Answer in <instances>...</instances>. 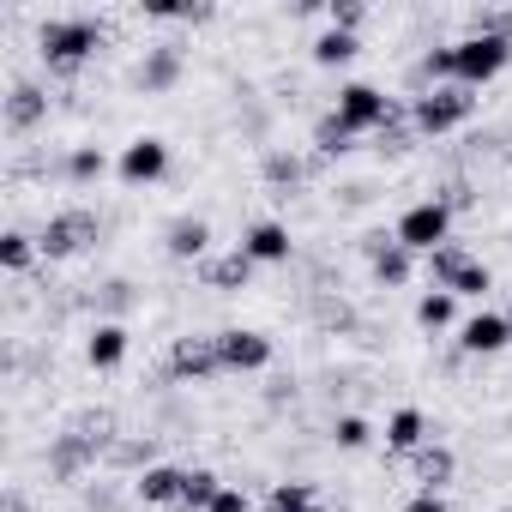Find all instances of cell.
<instances>
[{"label": "cell", "instance_id": "1", "mask_svg": "<svg viewBox=\"0 0 512 512\" xmlns=\"http://www.w3.org/2000/svg\"><path fill=\"white\" fill-rule=\"evenodd\" d=\"M37 49H43V61H49L55 73H79V67L103 49V25H97V19H49V25L37 31Z\"/></svg>", "mask_w": 512, "mask_h": 512}, {"label": "cell", "instance_id": "2", "mask_svg": "<svg viewBox=\"0 0 512 512\" xmlns=\"http://www.w3.org/2000/svg\"><path fill=\"white\" fill-rule=\"evenodd\" d=\"M398 247H410V253H422V260H428V253L434 247H446V235H452V205L446 199H416L404 217H398Z\"/></svg>", "mask_w": 512, "mask_h": 512}, {"label": "cell", "instance_id": "3", "mask_svg": "<svg viewBox=\"0 0 512 512\" xmlns=\"http://www.w3.org/2000/svg\"><path fill=\"white\" fill-rule=\"evenodd\" d=\"M470 115H476V91H464V85H434V91H422L416 109H410L416 133H452V127H464Z\"/></svg>", "mask_w": 512, "mask_h": 512}, {"label": "cell", "instance_id": "4", "mask_svg": "<svg viewBox=\"0 0 512 512\" xmlns=\"http://www.w3.org/2000/svg\"><path fill=\"white\" fill-rule=\"evenodd\" d=\"M452 49H458V85L464 91H482L512 67V37H464Z\"/></svg>", "mask_w": 512, "mask_h": 512}, {"label": "cell", "instance_id": "5", "mask_svg": "<svg viewBox=\"0 0 512 512\" xmlns=\"http://www.w3.org/2000/svg\"><path fill=\"white\" fill-rule=\"evenodd\" d=\"M350 133H380L398 109H392V97L380 91V85H362V79H350V85H338V109H332Z\"/></svg>", "mask_w": 512, "mask_h": 512}, {"label": "cell", "instance_id": "6", "mask_svg": "<svg viewBox=\"0 0 512 512\" xmlns=\"http://www.w3.org/2000/svg\"><path fill=\"white\" fill-rule=\"evenodd\" d=\"M115 175H121L127 187H151V181H163V175H169V145H163L157 133H139L133 145H121Z\"/></svg>", "mask_w": 512, "mask_h": 512}, {"label": "cell", "instance_id": "7", "mask_svg": "<svg viewBox=\"0 0 512 512\" xmlns=\"http://www.w3.org/2000/svg\"><path fill=\"white\" fill-rule=\"evenodd\" d=\"M217 356H223V374H260V368H272V338L229 326V332H217Z\"/></svg>", "mask_w": 512, "mask_h": 512}, {"label": "cell", "instance_id": "8", "mask_svg": "<svg viewBox=\"0 0 512 512\" xmlns=\"http://www.w3.org/2000/svg\"><path fill=\"white\" fill-rule=\"evenodd\" d=\"M85 241H97V217L91 211H55L43 223V235H37V247L49 253V260H73Z\"/></svg>", "mask_w": 512, "mask_h": 512}, {"label": "cell", "instance_id": "9", "mask_svg": "<svg viewBox=\"0 0 512 512\" xmlns=\"http://www.w3.org/2000/svg\"><path fill=\"white\" fill-rule=\"evenodd\" d=\"M506 344H512V314L482 308V314H470V320L458 326V350H464V356H500Z\"/></svg>", "mask_w": 512, "mask_h": 512}, {"label": "cell", "instance_id": "10", "mask_svg": "<svg viewBox=\"0 0 512 512\" xmlns=\"http://www.w3.org/2000/svg\"><path fill=\"white\" fill-rule=\"evenodd\" d=\"M290 247H296V241H290V229H284L278 217L253 223V229L241 235V253H247L253 266H284V260H290Z\"/></svg>", "mask_w": 512, "mask_h": 512}, {"label": "cell", "instance_id": "11", "mask_svg": "<svg viewBox=\"0 0 512 512\" xmlns=\"http://www.w3.org/2000/svg\"><path fill=\"white\" fill-rule=\"evenodd\" d=\"M368 260H374V278H380L386 290L410 284V272H416V253L398 247V235H368Z\"/></svg>", "mask_w": 512, "mask_h": 512}, {"label": "cell", "instance_id": "12", "mask_svg": "<svg viewBox=\"0 0 512 512\" xmlns=\"http://www.w3.org/2000/svg\"><path fill=\"white\" fill-rule=\"evenodd\" d=\"M163 247H169V260L205 266V253H211V223H205V217H175V223L163 229Z\"/></svg>", "mask_w": 512, "mask_h": 512}, {"label": "cell", "instance_id": "13", "mask_svg": "<svg viewBox=\"0 0 512 512\" xmlns=\"http://www.w3.org/2000/svg\"><path fill=\"white\" fill-rule=\"evenodd\" d=\"M127 350H133V332H127L121 320H97L91 338H85V362H91V368H121Z\"/></svg>", "mask_w": 512, "mask_h": 512}, {"label": "cell", "instance_id": "14", "mask_svg": "<svg viewBox=\"0 0 512 512\" xmlns=\"http://www.w3.org/2000/svg\"><path fill=\"white\" fill-rule=\"evenodd\" d=\"M169 368H175L181 380H211V374H223L217 338H181V344H175V356H169Z\"/></svg>", "mask_w": 512, "mask_h": 512}, {"label": "cell", "instance_id": "15", "mask_svg": "<svg viewBox=\"0 0 512 512\" xmlns=\"http://www.w3.org/2000/svg\"><path fill=\"white\" fill-rule=\"evenodd\" d=\"M181 482H187V470H175V464H145L133 488H139L145 506H181Z\"/></svg>", "mask_w": 512, "mask_h": 512}, {"label": "cell", "instance_id": "16", "mask_svg": "<svg viewBox=\"0 0 512 512\" xmlns=\"http://www.w3.org/2000/svg\"><path fill=\"white\" fill-rule=\"evenodd\" d=\"M386 446H392V452H422V446H428V416L410 410V404L392 410V416H386Z\"/></svg>", "mask_w": 512, "mask_h": 512}, {"label": "cell", "instance_id": "17", "mask_svg": "<svg viewBox=\"0 0 512 512\" xmlns=\"http://www.w3.org/2000/svg\"><path fill=\"white\" fill-rule=\"evenodd\" d=\"M199 278H205V290H241V284L253 278V260L235 247V253H217V260H205Z\"/></svg>", "mask_w": 512, "mask_h": 512}, {"label": "cell", "instance_id": "18", "mask_svg": "<svg viewBox=\"0 0 512 512\" xmlns=\"http://www.w3.org/2000/svg\"><path fill=\"white\" fill-rule=\"evenodd\" d=\"M43 115H49V97H43L37 85H13V97H7V127H13V133H31Z\"/></svg>", "mask_w": 512, "mask_h": 512}, {"label": "cell", "instance_id": "19", "mask_svg": "<svg viewBox=\"0 0 512 512\" xmlns=\"http://www.w3.org/2000/svg\"><path fill=\"white\" fill-rule=\"evenodd\" d=\"M410 458H416V476H422V488H434V494H440V488L452 482V470H458L452 446H434V440H428L422 452H410Z\"/></svg>", "mask_w": 512, "mask_h": 512}, {"label": "cell", "instance_id": "20", "mask_svg": "<svg viewBox=\"0 0 512 512\" xmlns=\"http://www.w3.org/2000/svg\"><path fill=\"white\" fill-rule=\"evenodd\" d=\"M356 55H362V43H356L350 31H332V25H326V31L314 37V67H350Z\"/></svg>", "mask_w": 512, "mask_h": 512}, {"label": "cell", "instance_id": "21", "mask_svg": "<svg viewBox=\"0 0 512 512\" xmlns=\"http://www.w3.org/2000/svg\"><path fill=\"white\" fill-rule=\"evenodd\" d=\"M458 320V296L452 290H422V302H416V326L422 332H446Z\"/></svg>", "mask_w": 512, "mask_h": 512}, {"label": "cell", "instance_id": "22", "mask_svg": "<svg viewBox=\"0 0 512 512\" xmlns=\"http://www.w3.org/2000/svg\"><path fill=\"white\" fill-rule=\"evenodd\" d=\"M175 79H181V49H151L145 67H139V85L145 91H169Z\"/></svg>", "mask_w": 512, "mask_h": 512}, {"label": "cell", "instance_id": "23", "mask_svg": "<svg viewBox=\"0 0 512 512\" xmlns=\"http://www.w3.org/2000/svg\"><path fill=\"white\" fill-rule=\"evenodd\" d=\"M217 494H223V476H217V470H187V482H181V512H211Z\"/></svg>", "mask_w": 512, "mask_h": 512}, {"label": "cell", "instance_id": "24", "mask_svg": "<svg viewBox=\"0 0 512 512\" xmlns=\"http://www.w3.org/2000/svg\"><path fill=\"white\" fill-rule=\"evenodd\" d=\"M470 266V253L458 247V241H446V247H434L428 253V278H434V290H452V278Z\"/></svg>", "mask_w": 512, "mask_h": 512}, {"label": "cell", "instance_id": "25", "mask_svg": "<svg viewBox=\"0 0 512 512\" xmlns=\"http://www.w3.org/2000/svg\"><path fill=\"white\" fill-rule=\"evenodd\" d=\"M266 512H314V482H272Z\"/></svg>", "mask_w": 512, "mask_h": 512}, {"label": "cell", "instance_id": "26", "mask_svg": "<svg viewBox=\"0 0 512 512\" xmlns=\"http://www.w3.org/2000/svg\"><path fill=\"white\" fill-rule=\"evenodd\" d=\"M37 253H43V247H37L25 229H7V235H0V266H7V272H31Z\"/></svg>", "mask_w": 512, "mask_h": 512}, {"label": "cell", "instance_id": "27", "mask_svg": "<svg viewBox=\"0 0 512 512\" xmlns=\"http://www.w3.org/2000/svg\"><path fill=\"white\" fill-rule=\"evenodd\" d=\"M350 139H356V133H350L338 115H320V127H314V151H320V157H344Z\"/></svg>", "mask_w": 512, "mask_h": 512}, {"label": "cell", "instance_id": "28", "mask_svg": "<svg viewBox=\"0 0 512 512\" xmlns=\"http://www.w3.org/2000/svg\"><path fill=\"white\" fill-rule=\"evenodd\" d=\"M103 169H109V157H103L97 145H79V151L67 157V181H79V187H85V181H103Z\"/></svg>", "mask_w": 512, "mask_h": 512}, {"label": "cell", "instance_id": "29", "mask_svg": "<svg viewBox=\"0 0 512 512\" xmlns=\"http://www.w3.org/2000/svg\"><path fill=\"white\" fill-rule=\"evenodd\" d=\"M332 440H338L344 452H362V446H374V422H368V416H338V422H332Z\"/></svg>", "mask_w": 512, "mask_h": 512}, {"label": "cell", "instance_id": "30", "mask_svg": "<svg viewBox=\"0 0 512 512\" xmlns=\"http://www.w3.org/2000/svg\"><path fill=\"white\" fill-rule=\"evenodd\" d=\"M422 73H428L434 85H458V49H452V43L428 49V55H422Z\"/></svg>", "mask_w": 512, "mask_h": 512}, {"label": "cell", "instance_id": "31", "mask_svg": "<svg viewBox=\"0 0 512 512\" xmlns=\"http://www.w3.org/2000/svg\"><path fill=\"white\" fill-rule=\"evenodd\" d=\"M488 290H494V272H488L482 260H470V266H464V272L452 278V296H470V302H482Z\"/></svg>", "mask_w": 512, "mask_h": 512}, {"label": "cell", "instance_id": "32", "mask_svg": "<svg viewBox=\"0 0 512 512\" xmlns=\"http://www.w3.org/2000/svg\"><path fill=\"white\" fill-rule=\"evenodd\" d=\"M326 19H332V31H362V19H368V7H362V0H332V7H326Z\"/></svg>", "mask_w": 512, "mask_h": 512}, {"label": "cell", "instance_id": "33", "mask_svg": "<svg viewBox=\"0 0 512 512\" xmlns=\"http://www.w3.org/2000/svg\"><path fill=\"white\" fill-rule=\"evenodd\" d=\"M266 175H272V181H302V163L278 151V157H266Z\"/></svg>", "mask_w": 512, "mask_h": 512}, {"label": "cell", "instance_id": "34", "mask_svg": "<svg viewBox=\"0 0 512 512\" xmlns=\"http://www.w3.org/2000/svg\"><path fill=\"white\" fill-rule=\"evenodd\" d=\"M404 512H446V494H434V488H416V494L404 500Z\"/></svg>", "mask_w": 512, "mask_h": 512}, {"label": "cell", "instance_id": "35", "mask_svg": "<svg viewBox=\"0 0 512 512\" xmlns=\"http://www.w3.org/2000/svg\"><path fill=\"white\" fill-rule=\"evenodd\" d=\"M211 512H253V506H247V494H241V488H229V482H223V494L211 500Z\"/></svg>", "mask_w": 512, "mask_h": 512}, {"label": "cell", "instance_id": "36", "mask_svg": "<svg viewBox=\"0 0 512 512\" xmlns=\"http://www.w3.org/2000/svg\"><path fill=\"white\" fill-rule=\"evenodd\" d=\"M506 163H512V145H506Z\"/></svg>", "mask_w": 512, "mask_h": 512}, {"label": "cell", "instance_id": "37", "mask_svg": "<svg viewBox=\"0 0 512 512\" xmlns=\"http://www.w3.org/2000/svg\"><path fill=\"white\" fill-rule=\"evenodd\" d=\"M314 512H320V506H314Z\"/></svg>", "mask_w": 512, "mask_h": 512}]
</instances>
